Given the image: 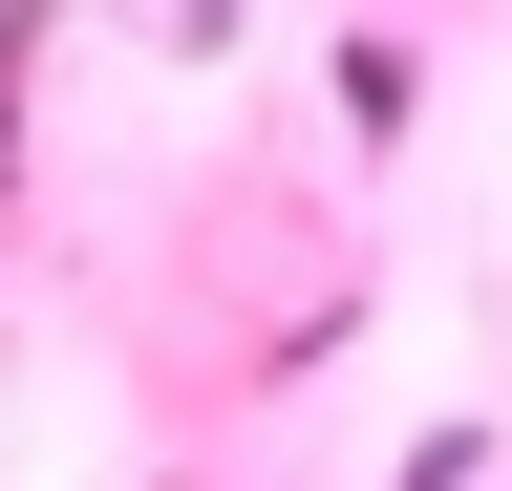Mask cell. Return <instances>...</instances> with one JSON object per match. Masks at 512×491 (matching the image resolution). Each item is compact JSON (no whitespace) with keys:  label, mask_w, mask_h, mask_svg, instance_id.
<instances>
[{"label":"cell","mask_w":512,"mask_h":491,"mask_svg":"<svg viewBox=\"0 0 512 491\" xmlns=\"http://www.w3.org/2000/svg\"><path fill=\"white\" fill-rule=\"evenodd\" d=\"M406 491H470V427H448V449H427V470H406Z\"/></svg>","instance_id":"obj_1"},{"label":"cell","mask_w":512,"mask_h":491,"mask_svg":"<svg viewBox=\"0 0 512 491\" xmlns=\"http://www.w3.org/2000/svg\"><path fill=\"white\" fill-rule=\"evenodd\" d=\"M171 22H192V43H214V22H235V0H171Z\"/></svg>","instance_id":"obj_2"}]
</instances>
